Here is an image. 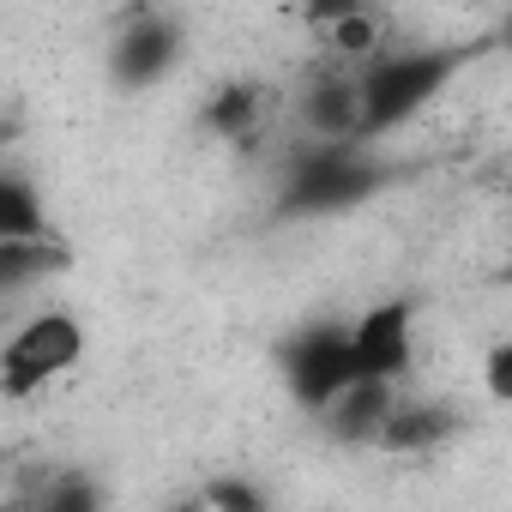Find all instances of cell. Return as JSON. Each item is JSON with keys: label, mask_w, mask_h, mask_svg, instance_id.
<instances>
[{"label": "cell", "mask_w": 512, "mask_h": 512, "mask_svg": "<svg viewBox=\"0 0 512 512\" xmlns=\"http://www.w3.org/2000/svg\"><path fill=\"white\" fill-rule=\"evenodd\" d=\"M260 121H266V85H253V79H235V85L211 91V103H205V127L223 139H253Z\"/></svg>", "instance_id": "12"}, {"label": "cell", "mask_w": 512, "mask_h": 512, "mask_svg": "<svg viewBox=\"0 0 512 512\" xmlns=\"http://www.w3.org/2000/svg\"><path fill=\"white\" fill-rule=\"evenodd\" d=\"M320 31L332 37V55H338V61H350V67H356V61H368L374 49H386V19L368 7V0H356L350 13H338V19H332V25H320Z\"/></svg>", "instance_id": "13"}, {"label": "cell", "mask_w": 512, "mask_h": 512, "mask_svg": "<svg viewBox=\"0 0 512 512\" xmlns=\"http://www.w3.org/2000/svg\"><path fill=\"white\" fill-rule=\"evenodd\" d=\"M458 410L452 404H440V398H392V410H386V422H380V452H434L440 440H452L458 434Z\"/></svg>", "instance_id": "8"}, {"label": "cell", "mask_w": 512, "mask_h": 512, "mask_svg": "<svg viewBox=\"0 0 512 512\" xmlns=\"http://www.w3.org/2000/svg\"><path fill=\"white\" fill-rule=\"evenodd\" d=\"M392 398H398V380H368V374H356V380L320 410V428H326L338 446H374V440H380V422H386V410H392Z\"/></svg>", "instance_id": "7"}, {"label": "cell", "mask_w": 512, "mask_h": 512, "mask_svg": "<svg viewBox=\"0 0 512 512\" xmlns=\"http://www.w3.org/2000/svg\"><path fill=\"white\" fill-rule=\"evenodd\" d=\"M73 266V247L55 235V241H0V296L7 290H25L49 272H67Z\"/></svg>", "instance_id": "11"}, {"label": "cell", "mask_w": 512, "mask_h": 512, "mask_svg": "<svg viewBox=\"0 0 512 512\" xmlns=\"http://www.w3.org/2000/svg\"><path fill=\"white\" fill-rule=\"evenodd\" d=\"M488 43H410V49H374L356 61V127L362 139H386L404 121H416L452 79H464L482 61Z\"/></svg>", "instance_id": "1"}, {"label": "cell", "mask_w": 512, "mask_h": 512, "mask_svg": "<svg viewBox=\"0 0 512 512\" xmlns=\"http://www.w3.org/2000/svg\"><path fill=\"white\" fill-rule=\"evenodd\" d=\"M302 127H308V139H362V127H356V67L350 61L308 79Z\"/></svg>", "instance_id": "9"}, {"label": "cell", "mask_w": 512, "mask_h": 512, "mask_svg": "<svg viewBox=\"0 0 512 512\" xmlns=\"http://www.w3.org/2000/svg\"><path fill=\"white\" fill-rule=\"evenodd\" d=\"M205 506H223V512H260V506H266V494L253 488V482L223 476V482H211V488H205Z\"/></svg>", "instance_id": "15"}, {"label": "cell", "mask_w": 512, "mask_h": 512, "mask_svg": "<svg viewBox=\"0 0 512 512\" xmlns=\"http://www.w3.org/2000/svg\"><path fill=\"white\" fill-rule=\"evenodd\" d=\"M181 61V25L157 19V13H133L121 19L115 43H109V79L127 91H151L169 79V67Z\"/></svg>", "instance_id": "5"}, {"label": "cell", "mask_w": 512, "mask_h": 512, "mask_svg": "<svg viewBox=\"0 0 512 512\" xmlns=\"http://www.w3.org/2000/svg\"><path fill=\"white\" fill-rule=\"evenodd\" d=\"M79 356H85V326L67 308H43L0 344V392L31 398V392L55 386L67 368H79Z\"/></svg>", "instance_id": "3"}, {"label": "cell", "mask_w": 512, "mask_h": 512, "mask_svg": "<svg viewBox=\"0 0 512 512\" xmlns=\"http://www.w3.org/2000/svg\"><path fill=\"white\" fill-rule=\"evenodd\" d=\"M13 133H19V127H13L7 115H0V145H13Z\"/></svg>", "instance_id": "17"}, {"label": "cell", "mask_w": 512, "mask_h": 512, "mask_svg": "<svg viewBox=\"0 0 512 512\" xmlns=\"http://www.w3.org/2000/svg\"><path fill=\"white\" fill-rule=\"evenodd\" d=\"M482 380H488V404H512V344H494L488 362H482Z\"/></svg>", "instance_id": "16"}, {"label": "cell", "mask_w": 512, "mask_h": 512, "mask_svg": "<svg viewBox=\"0 0 512 512\" xmlns=\"http://www.w3.org/2000/svg\"><path fill=\"white\" fill-rule=\"evenodd\" d=\"M31 500L49 506V512H85V506H103V488H91L79 470H67V476H55L49 488H37Z\"/></svg>", "instance_id": "14"}, {"label": "cell", "mask_w": 512, "mask_h": 512, "mask_svg": "<svg viewBox=\"0 0 512 512\" xmlns=\"http://www.w3.org/2000/svg\"><path fill=\"white\" fill-rule=\"evenodd\" d=\"M392 181V163L368 151V139H308L278 187V217H338L374 199Z\"/></svg>", "instance_id": "2"}, {"label": "cell", "mask_w": 512, "mask_h": 512, "mask_svg": "<svg viewBox=\"0 0 512 512\" xmlns=\"http://www.w3.org/2000/svg\"><path fill=\"white\" fill-rule=\"evenodd\" d=\"M278 374H284L290 398H296L308 416H320V410L356 380V362H350V326H332V320L302 326L296 338H284V350H278Z\"/></svg>", "instance_id": "4"}, {"label": "cell", "mask_w": 512, "mask_h": 512, "mask_svg": "<svg viewBox=\"0 0 512 512\" xmlns=\"http://www.w3.org/2000/svg\"><path fill=\"white\" fill-rule=\"evenodd\" d=\"M0 241H55V217L19 169H0Z\"/></svg>", "instance_id": "10"}, {"label": "cell", "mask_w": 512, "mask_h": 512, "mask_svg": "<svg viewBox=\"0 0 512 512\" xmlns=\"http://www.w3.org/2000/svg\"><path fill=\"white\" fill-rule=\"evenodd\" d=\"M350 362L368 380H404L416 362V308L398 296V302H380L362 320H350Z\"/></svg>", "instance_id": "6"}]
</instances>
